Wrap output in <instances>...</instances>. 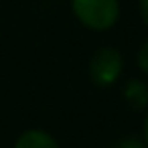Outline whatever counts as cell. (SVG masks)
<instances>
[{
    "instance_id": "3",
    "label": "cell",
    "mask_w": 148,
    "mask_h": 148,
    "mask_svg": "<svg viewBox=\"0 0 148 148\" xmlns=\"http://www.w3.org/2000/svg\"><path fill=\"white\" fill-rule=\"evenodd\" d=\"M14 148H59L55 138L43 130H27L16 140Z\"/></svg>"
},
{
    "instance_id": "4",
    "label": "cell",
    "mask_w": 148,
    "mask_h": 148,
    "mask_svg": "<svg viewBox=\"0 0 148 148\" xmlns=\"http://www.w3.org/2000/svg\"><path fill=\"white\" fill-rule=\"evenodd\" d=\"M124 95H126V99L130 101L132 108L140 110V108H144L148 103V87L142 81H130L126 85V89H124Z\"/></svg>"
},
{
    "instance_id": "6",
    "label": "cell",
    "mask_w": 148,
    "mask_h": 148,
    "mask_svg": "<svg viewBox=\"0 0 148 148\" xmlns=\"http://www.w3.org/2000/svg\"><path fill=\"white\" fill-rule=\"evenodd\" d=\"M114 148H144V144L138 138H124L122 142H118Z\"/></svg>"
},
{
    "instance_id": "5",
    "label": "cell",
    "mask_w": 148,
    "mask_h": 148,
    "mask_svg": "<svg viewBox=\"0 0 148 148\" xmlns=\"http://www.w3.org/2000/svg\"><path fill=\"white\" fill-rule=\"evenodd\" d=\"M138 65H140V69L144 73H148V41L142 45V49L138 53Z\"/></svg>"
},
{
    "instance_id": "1",
    "label": "cell",
    "mask_w": 148,
    "mask_h": 148,
    "mask_svg": "<svg viewBox=\"0 0 148 148\" xmlns=\"http://www.w3.org/2000/svg\"><path fill=\"white\" fill-rule=\"evenodd\" d=\"M75 16L93 31H106L120 16L118 0H71Z\"/></svg>"
},
{
    "instance_id": "7",
    "label": "cell",
    "mask_w": 148,
    "mask_h": 148,
    "mask_svg": "<svg viewBox=\"0 0 148 148\" xmlns=\"http://www.w3.org/2000/svg\"><path fill=\"white\" fill-rule=\"evenodd\" d=\"M140 12H142L144 23L148 25V0H140Z\"/></svg>"
},
{
    "instance_id": "8",
    "label": "cell",
    "mask_w": 148,
    "mask_h": 148,
    "mask_svg": "<svg viewBox=\"0 0 148 148\" xmlns=\"http://www.w3.org/2000/svg\"><path fill=\"white\" fill-rule=\"evenodd\" d=\"M144 140L148 144V116H146V122H144Z\"/></svg>"
},
{
    "instance_id": "2",
    "label": "cell",
    "mask_w": 148,
    "mask_h": 148,
    "mask_svg": "<svg viewBox=\"0 0 148 148\" xmlns=\"http://www.w3.org/2000/svg\"><path fill=\"white\" fill-rule=\"evenodd\" d=\"M120 73H122V55L116 49L106 47L93 55V59L89 63V75H91L93 83L108 87L120 77Z\"/></svg>"
}]
</instances>
